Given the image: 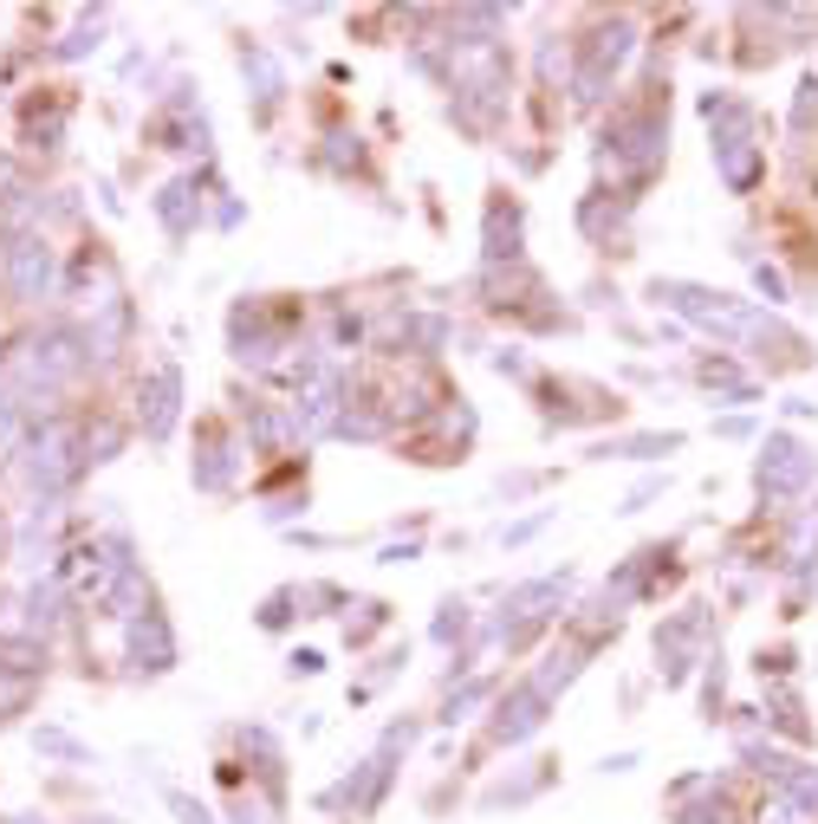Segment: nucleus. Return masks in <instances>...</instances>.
<instances>
[{"label":"nucleus","instance_id":"f257e3e1","mask_svg":"<svg viewBox=\"0 0 818 824\" xmlns=\"http://www.w3.org/2000/svg\"><path fill=\"white\" fill-rule=\"evenodd\" d=\"M0 274H7V292H13V299H46V286H53V254H46L40 241H13L7 260H0Z\"/></svg>","mask_w":818,"mask_h":824},{"label":"nucleus","instance_id":"f03ea898","mask_svg":"<svg viewBox=\"0 0 818 824\" xmlns=\"http://www.w3.org/2000/svg\"><path fill=\"white\" fill-rule=\"evenodd\" d=\"M760 481L773 487V493H793V487L813 481V455H806L799 442H773V448H766V468H760Z\"/></svg>","mask_w":818,"mask_h":824},{"label":"nucleus","instance_id":"7ed1b4c3","mask_svg":"<svg viewBox=\"0 0 818 824\" xmlns=\"http://www.w3.org/2000/svg\"><path fill=\"white\" fill-rule=\"evenodd\" d=\"M143 428L150 435L176 428V370H156V383H143Z\"/></svg>","mask_w":818,"mask_h":824},{"label":"nucleus","instance_id":"20e7f679","mask_svg":"<svg viewBox=\"0 0 818 824\" xmlns=\"http://www.w3.org/2000/svg\"><path fill=\"white\" fill-rule=\"evenodd\" d=\"M540 708H545L540 688H520V694L500 708V727H494V734H500V741H527V734L540 727Z\"/></svg>","mask_w":818,"mask_h":824},{"label":"nucleus","instance_id":"39448f33","mask_svg":"<svg viewBox=\"0 0 818 824\" xmlns=\"http://www.w3.org/2000/svg\"><path fill=\"white\" fill-rule=\"evenodd\" d=\"M196 481L202 487H228L234 481V455H228L221 442H208V461H196Z\"/></svg>","mask_w":818,"mask_h":824},{"label":"nucleus","instance_id":"423d86ee","mask_svg":"<svg viewBox=\"0 0 818 824\" xmlns=\"http://www.w3.org/2000/svg\"><path fill=\"white\" fill-rule=\"evenodd\" d=\"M163 221H169V227H176V234H183V227H189V189H183V182H176V189H163Z\"/></svg>","mask_w":818,"mask_h":824},{"label":"nucleus","instance_id":"0eeeda50","mask_svg":"<svg viewBox=\"0 0 818 824\" xmlns=\"http://www.w3.org/2000/svg\"><path fill=\"white\" fill-rule=\"evenodd\" d=\"M169 805H176V819H183V824H214V819H208V805L183 799V792H169Z\"/></svg>","mask_w":818,"mask_h":824},{"label":"nucleus","instance_id":"6e6552de","mask_svg":"<svg viewBox=\"0 0 818 824\" xmlns=\"http://www.w3.org/2000/svg\"><path fill=\"white\" fill-rule=\"evenodd\" d=\"M7 824H46V819H7Z\"/></svg>","mask_w":818,"mask_h":824}]
</instances>
